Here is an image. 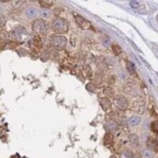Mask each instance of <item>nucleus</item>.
<instances>
[{
  "label": "nucleus",
  "mask_w": 158,
  "mask_h": 158,
  "mask_svg": "<svg viewBox=\"0 0 158 158\" xmlns=\"http://www.w3.org/2000/svg\"><path fill=\"white\" fill-rule=\"evenodd\" d=\"M0 39H1V36H0Z\"/></svg>",
  "instance_id": "23"
},
{
  "label": "nucleus",
  "mask_w": 158,
  "mask_h": 158,
  "mask_svg": "<svg viewBox=\"0 0 158 158\" xmlns=\"http://www.w3.org/2000/svg\"><path fill=\"white\" fill-rule=\"evenodd\" d=\"M114 103L119 109L125 110L128 107V101L123 96H117L114 99Z\"/></svg>",
  "instance_id": "4"
},
{
  "label": "nucleus",
  "mask_w": 158,
  "mask_h": 158,
  "mask_svg": "<svg viewBox=\"0 0 158 158\" xmlns=\"http://www.w3.org/2000/svg\"><path fill=\"white\" fill-rule=\"evenodd\" d=\"M130 141L133 144H138V136H136V135H131L130 136Z\"/></svg>",
  "instance_id": "19"
},
{
  "label": "nucleus",
  "mask_w": 158,
  "mask_h": 158,
  "mask_svg": "<svg viewBox=\"0 0 158 158\" xmlns=\"http://www.w3.org/2000/svg\"><path fill=\"white\" fill-rule=\"evenodd\" d=\"M36 14H37V10L34 7H28L26 9V15L30 19L34 18L36 17Z\"/></svg>",
  "instance_id": "8"
},
{
  "label": "nucleus",
  "mask_w": 158,
  "mask_h": 158,
  "mask_svg": "<svg viewBox=\"0 0 158 158\" xmlns=\"http://www.w3.org/2000/svg\"><path fill=\"white\" fill-rule=\"evenodd\" d=\"M76 21H77V24L81 27L82 28H84V29H87V28H89L90 27V24L88 20H87L86 19H85L82 16H80V15H77V16H75Z\"/></svg>",
  "instance_id": "5"
},
{
  "label": "nucleus",
  "mask_w": 158,
  "mask_h": 158,
  "mask_svg": "<svg viewBox=\"0 0 158 158\" xmlns=\"http://www.w3.org/2000/svg\"><path fill=\"white\" fill-rule=\"evenodd\" d=\"M120 158H133V154L130 150H125L121 152Z\"/></svg>",
  "instance_id": "15"
},
{
  "label": "nucleus",
  "mask_w": 158,
  "mask_h": 158,
  "mask_svg": "<svg viewBox=\"0 0 158 158\" xmlns=\"http://www.w3.org/2000/svg\"><path fill=\"white\" fill-rule=\"evenodd\" d=\"M126 66H127V70L128 71V72L131 74V75L136 76V67H135V65L133 64L131 61H127Z\"/></svg>",
  "instance_id": "10"
},
{
  "label": "nucleus",
  "mask_w": 158,
  "mask_h": 158,
  "mask_svg": "<svg viewBox=\"0 0 158 158\" xmlns=\"http://www.w3.org/2000/svg\"><path fill=\"white\" fill-rule=\"evenodd\" d=\"M51 44L58 50H63L67 44V39L63 36H52L50 39Z\"/></svg>",
  "instance_id": "3"
},
{
  "label": "nucleus",
  "mask_w": 158,
  "mask_h": 158,
  "mask_svg": "<svg viewBox=\"0 0 158 158\" xmlns=\"http://www.w3.org/2000/svg\"><path fill=\"white\" fill-rule=\"evenodd\" d=\"M143 155H144V156L147 158H153L154 157L153 152L150 150H148V149L144 150V152H143Z\"/></svg>",
  "instance_id": "18"
},
{
  "label": "nucleus",
  "mask_w": 158,
  "mask_h": 158,
  "mask_svg": "<svg viewBox=\"0 0 158 158\" xmlns=\"http://www.w3.org/2000/svg\"><path fill=\"white\" fill-rule=\"evenodd\" d=\"M110 158H117L115 156H111L110 157Z\"/></svg>",
  "instance_id": "22"
},
{
  "label": "nucleus",
  "mask_w": 158,
  "mask_h": 158,
  "mask_svg": "<svg viewBox=\"0 0 158 158\" xmlns=\"http://www.w3.org/2000/svg\"><path fill=\"white\" fill-rule=\"evenodd\" d=\"M39 2L41 3L40 5L43 6V8H46V9H48L53 5V2L51 1H40Z\"/></svg>",
  "instance_id": "17"
},
{
  "label": "nucleus",
  "mask_w": 158,
  "mask_h": 158,
  "mask_svg": "<svg viewBox=\"0 0 158 158\" xmlns=\"http://www.w3.org/2000/svg\"><path fill=\"white\" fill-rule=\"evenodd\" d=\"M39 15H40L42 17L45 18H49L51 16V11H50L49 9L42 7L39 9Z\"/></svg>",
  "instance_id": "11"
},
{
  "label": "nucleus",
  "mask_w": 158,
  "mask_h": 158,
  "mask_svg": "<svg viewBox=\"0 0 158 158\" xmlns=\"http://www.w3.org/2000/svg\"><path fill=\"white\" fill-rule=\"evenodd\" d=\"M32 30L36 33L46 34L48 31V25L45 20L43 19H36L31 24Z\"/></svg>",
  "instance_id": "2"
},
{
  "label": "nucleus",
  "mask_w": 158,
  "mask_h": 158,
  "mask_svg": "<svg viewBox=\"0 0 158 158\" xmlns=\"http://www.w3.org/2000/svg\"><path fill=\"white\" fill-rule=\"evenodd\" d=\"M129 124L132 126H136V125H138V124L141 122V118L139 117H136V116H134V117H132L129 119L128 120Z\"/></svg>",
  "instance_id": "12"
},
{
  "label": "nucleus",
  "mask_w": 158,
  "mask_h": 158,
  "mask_svg": "<svg viewBox=\"0 0 158 158\" xmlns=\"http://www.w3.org/2000/svg\"><path fill=\"white\" fill-rule=\"evenodd\" d=\"M106 128L109 131H113V130H115L117 129L118 128V124L117 122H115L114 120H110L106 125Z\"/></svg>",
  "instance_id": "9"
},
{
  "label": "nucleus",
  "mask_w": 158,
  "mask_h": 158,
  "mask_svg": "<svg viewBox=\"0 0 158 158\" xmlns=\"http://www.w3.org/2000/svg\"><path fill=\"white\" fill-rule=\"evenodd\" d=\"M130 5L132 8L133 9H137V8L139 7L140 5L138 2H136V1H130Z\"/></svg>",
  "instance_id": "20"
},
{
  "label": "nucleus",
  "mask_w": 158,
  "mask_h": 158,
  "mask_svg": "<svg viewBox=\"0 0 158 158\" xmlns=\"http://www.w3.org/2000/svg\"><path fill=\"white\" fill-rule=\"evenodd\" d=\"M151 128H152V130L154 132H157V122H153L151 125Z\"/></svg>",
  "instance_id": "21"
},
{
  "label": "nucleus",
  "mask_w": 158,
  "mask_h": 158,
  "mask_svg": "<svg viewBox=\"0 0 158 158\" xmlns=\"http://www.w3.org/2000/svg\"><path fill=\"white\" fill-rule=\"evenodd\" d=\"M101 105L104 111L110 109L111 107V103L107 98H102L101 99Z\"/></svg>",
  "instance_id": "7"
},
{
  "label": "nucleus",
  "mask_w": 158,
  "mask_h": 158,
  "mask_svg": "<svg viewBox=\"0 0 158 158\" xmlns=\"http://www.w3.org/2000/svg\"><path fill=\"white\" fill-rule=\"evenodd\" d=\"M53 29L57 34H66L69 30V24L62 18H56L53 22Z\"/></svg>",
  "instance_id": "1"
},
{
  "label": "nucleus",
  "mask_w": 158,
  "mask_h": 158,
  "mask_svg": "<svg viewBox=\"0 0 158 158\" xmlns=\"http://www.w3.org/2000/svg\"><path fill=\"white\" fill-rule=\"evenodd\" d=\"M113 138H114V137H113V136L111 134V133H107L104 136L105 145H109V144H112Z\"/></svg>",
  "instance_id": "14"
},
{
  "label": "nucleus",
  "mask_w": 158,
  "mask_h": 158,
  "mask_svg": "<svg viewBox=\"0 0 158 158\" xmlns=\"http://www.w3.org/2000/svg\"><path fill=\"white\" fill-rule=\"evenodd\" d=\"M114 93V89L110 88V87H107V88H104V90H103V94H104L106 96H107L108 98L113 97Z\"/></svg>",
  "instance_id": "13"
},
{
  "label": "nucleus",
  "mask_w": 158,
  "mask_h": 158,
  "mask_svg": "<svg viewBox=\"0 0 158 158\" xmlns=\"http://www.w3.org/2000/svg\"><path fill=\"white\" fill-rule=\"evenodd\" d=\"M26 30L24 26H18L13 31V36L16 39H20L24 35L26 34Z\"/></svg>",
  "instance_id": "6"
},
{
  "label": "nucleus",
  "mask_w": 158,
  "mask_h": 158,
  "mask_svg": "<svg viewBox=\"0 0 158 158\" xmlns=\"http://www.w3.org/2000/svg\"><path fill=\"white\" fill-rule=\"evenodd\" d=\"M112 50L113 52H114V53L116 55H120V54L122 53V49H121V47H120L119 45H112Z\"/></svg>",
  "instance_id": "16"
}]
</instances>
